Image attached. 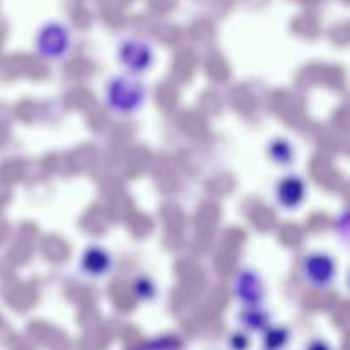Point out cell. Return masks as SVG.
Instances as JSON below:
<instances>
[{
    "label": "cell",
    "instance_id": "cell-1",
    "mask_svg": "<svg viewBox=\"0 0 350 350\" xmlns=\"http://www.w3.org/2000/svg\"><path fill=\"white\" fill-rule=\"evenodd\" d=\"M147 98V89L135 75H115L105 85V103L113 113L132 115L139 111Z\"/></svg>",
    "mask_w": 350,
    "mask_h": 350
},
{
    "label": "cell",
    "instance_id": "cell-2",
    "mask_svg": "<svg viewBox=\"0 0 350 350\" xmlns=\"http://www.w3.org/2000/svg\"><path fill=\"white\" fill-rule=\"evenodd\" d=\"M72 48V33L60 21H48L38 29L34 50L44 60H62Z\"/></svg>",
    "mask_w": 350,
    "mask_h": 350
},
{
    "label": "cell",
    "instance_id": "cell-3",
    "mask_svg": "<svg viewBox=\"0 0 350 350\" xmlns=\"http://www.w3.org/2000/svg\"><path fill=\"white\" fill-rule=\"evenodd\" d=\"M301 277L313 289H328L337 279V263L328 253L311 252L301 260Z\"/></svg>",
    "mask_w": 350,
    "mask_h": 350
},
{
    "label": "cell",
    "instance_id": "cell-4",
    "mask_svg": "<svg viewBox=\"0 0 350 350\" xmlns=\"http://www.w3.org/2000/svg\"><path fill=\"white\" fill-rule=\"evenodd\" d=\"M118 60L130 75L144 74L154 64L152 44L140 38H125L118 44Z\"/></svg>",
    "mask_w": 350,
    "mask_h": 350
},
{
    "label": "cell",
    "instance_id": "cell-5",
    "mask_svg": "<svg viewBox=\"0 0 350 350\" xmlns=\"http://www.w3.org/2000/svg\"><path fill=\"white\" fill-rule=\"evenodd\" d=\"M234 297L245 308L260 306L265 299V286L263 279L255 270H241L232 282Z\"/></svg>",
    "mask_w": 350,
    "mask_h": 350
},
{
    "label": "cell",
    "instance_id": "cell-6",
    "mask_svg": "<svg viewBox=\"0 0 350 350\" xmlns=\"http://www.w3.org/2000/svg\"><path fill=\"white\" fill-rule=\"evenodd\" d=\"M273 193H275V200L280 207L286 211H296L306 200V181L297 174H286L277 181Z\"/></svg>",
    "mask_w": 350,
    "mask_h": 350
},
{
    "label": "cell",
    "instance_id": "cell-7",
    "mask_svg": "<svg viewBox=\"0 0 350 350\" xmlns=\"http://www.w3.org/2000/svg\"><path fill=\"white\" fill-rule=\"evenodd\" d=\"M111 255L108 253V250H105L99 245L88 246L81 256V270L85 275L94 277V279L106 275L111 270Z\"/></svg>",
    "mask_w": 350,
    "mask_h": 350
},
{
    "label": "cell",
    "instance_id": "cell-8",
    "mask_svg": "<svg viewBox=\"0 0 350 350\" xmlns=\"http://www.w3.org/2000/svg\"><path fill=\"white\" fill-rule=\"evenodd\" d=\"M267 154L277 166H289L296 156L293 144L284 137H275V139L270 140L269 146H267Z\"/></svg>",
    "mask_w": 350,
    "mask_h": 350
},
{
    "label": "cell",
    "instance_id": "cell-9",
    "mask_svg": "<svg viewBox=\"0 0 350 350\" xmlns=\"http://www.w3.org/2000/svg\"><path fill=\"white\" fill-rule=\"evenodd\" d=\"M239 323L250 332H265L270 327V314L260 306L245 308L239 317Z\"/></svg>",
    "mask_w": 350,
    "mask_h": 350
},
{
    "label": "cell",
    "instance_id": "cell-10",
    "mask_svg": "<svg viewBox=\"0 0 350 350\" xmlns=\"http://www.w3.org/2000/svg\"><path fill=\"white\" fill-rule=\"evenodd\" d=\"M289 330L282 327H269L263 337V345L267 350H282L289 344Z\"/></svg>",
    "mask_w": 350,
    "mask_h": 350
},
{
    "label": "cell",
    "instance_id": "cell-11",
    "mask_svg": "<svg viewBox=\"0 0 350 350\" xmlns=\"http://www.w3.org/2000/svg\"><path fill=\"white\" fill-rule=\"evenodd\" d=\"M132 287H133V293H135V296L142 301H150L154 296H156V284H154L152 280L146 275L137 277V279L133 280Z\"/></svg>",
    "mask_w": 350,
    "mask_h": 350
},
{
    "label": "cell",
    "instance_id": "cell-12",
    "mask_svg": "<svg viewBox=\"0 0 350 350\" xmlns=\"http://www.w3.org/2000/svg\"><path fill=\"white\" fill-rule=\"evenodd\" d=\"M250 345V338L245 332H236L229 338V347L232 350H246Z\"/></svg>",
    "mask_w": 350,
    "mask_h": 350
},
{
    "label": "cell",
    "instance_id": "cell-13",
    "mask_svg": "<svg viewBox=\"0 0 350 350\" xmlns=\"http://www.w3.org/2000/svg\"><path fill=\"white\" fill-rule=\"evenodd\" d=\"M306 350H332V347L327 344V342L314 340V342H311L310 345H308Z\"/></svg>",
    "mask_w": 350,
    "mask_h": 350
}]
</instances>
